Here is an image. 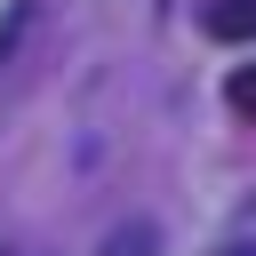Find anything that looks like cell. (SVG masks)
Wrapping results in <instances>:
<instances>
[{
    "instance_id": "3",
    "label": "cell",
    "mask_w": 256,
    "mask_h": 256,
    "mask_svg": "<svg viewBox=\"0 0 256 256\" xmlns=\"http://www.w3.org/2000/svg\"><path fill=\"white\" fill-rule=\"evenodd\" d=\"M224 104H232V112H248V120H256V64H240V72H232V80H224Z\"/></svg>"
},
{
    "instance_id": "2",
    "label": "cell",
    "mask_w": 256,
    "mask_h": 256,
    "mask_svg": "<svg viewBox=\"0 0 256 256\" xmlns=\"http://www.w3.org/2000/svg\"><path fill=\"white\" fill-rule=\"evenodd\" d=\"M152 248H160L152 224H120V232H104V256H152Z\"/></svg>"
},
{
    "instance_id": "1",
    "label": "cell",
    "mask_w": 256,
    "mask_h": 256,
    "mask_svg": "<svg viewBox=\"0 0 256 256\" xmlns=\"http://www.w3.org/2000/svg\"><path fill=\"white\" fill-rule=\"evenodd\" d=\"M200 24H208V40H256V0H208Z\"/></svg>"
},
{
    "instance_id": "4",
    "label": "cell",
    "mask_w": 256,
    "mask_h": 256,
    "mask_svg": "<svg viewBox=\"0 0 256 256\" xmlns=\"http://www.w3.org/2000/svg\"><path fill=\"white\" fill-rule=\"evenodd\" d=\"M216 256H256V248H240V240H232V248H216Z\"/></svg>"
}]
</instances>
